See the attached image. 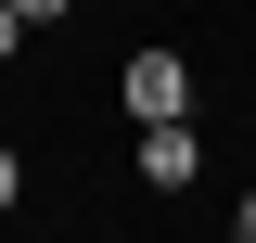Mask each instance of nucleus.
I'll return each instance as SVG.
<instances>
[{
	"label": "nucleus",
	"instance_id": "obj_1",
	"mask_svg": "<svg viewBox=\"0 0 256 243\" xmlns=\"http://www.w3.org/2000/svg\"><path fill=\"white\" fill-rule=\"evenodd\" d=\"M116 102H128L141 128H180V116H192V64H180V52H128Z\"/></svg>",
	"mask_w": 256,
	"mask_h": 243
},
{
	"label": "nucleus",
	"instance_id": "obj_2",
	"mask_svg": "<svg viewBox=\"0 0 256 243\" xmlns=\"http://www.w3.org/2000/svg\"><path fill=\"white\" fill-rule=\"evenodd\" d=\"M205 180V141H192V116L180 128H141V192H192Z\"/></svg>",
	"mask_w": 256,
	"mask_h": 243
},
{
	"label": "nucleus",
	"instance_id": "obj_3",
	"mask_svg": "<svg viewBox=\"0 0 256 243\" xmlns=\"http://www.w3.org/2000/svg\"><path fill=\"white\" fill-rule=\"evenodd\" d=\"M13 192H26V154H13V141H0V218H13Z\"/></svg>",
	"mask_w": 256,
	"mask_h": 243
},
{
	"label": "nucleus",
	"instance_id": "obj_4",
	"mask_svg": "<svg viewBox=\"0 0 256 243\" xmlns=\"http://www.w3.org/2000/svg\"><path fill=\"white\" fill-rule=\"evenodd\" d=\"M26 38H38V26H26V13H13V0H0V64H13V52H26Z\"/></svg>",
	"mask_w": 256,
	"mask_h": 243
},
{
	"label": "nucleus",
	"instance_id": "obj_5",
	"mask_svg": "<svg viewBox=\"0 0 256 243\" xmlns=\"http://www.w3.org/2000/svg\"><path fill=\"white\" fill-rule=\"evenodd\" d=\"M13 13H26V26H64V13H77V0H13Z\"/></svg>",
	"mask_w": 256,
	"mask_h": 243
},
{
	"label": "nucleus",
	"instance_id": "obj_6",
	"mask_svg": "<svg viewBox=\"0 0 256 243\" xmlns=\"http://www.w3.org/2000/svg\"><path fill=\"white\" fill-rule=\"evenodd\" d=\"M230 243H256V192H244V218H230Z\"/></svg>",
	"mask_w": 256,
	"mask_h": 243
}]
</instances>
